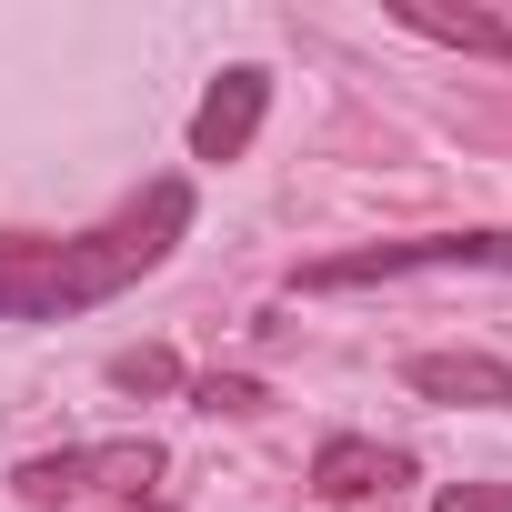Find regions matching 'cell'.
<instances>
[{"label": "cell", "instance_id": "cell-1", "mask_svg": "<svg viewBox=\"0 0 512 512\" xmlns=\"http://www.w3.org/2000/svg\"><path fill=\"white\" fill-rule=\"evenodd\" d=\"M191 231V181H151L141 201H121L111 221L51 241V231H0V322H71L111 292H131L141 272H161Z\"/></svg>", "mask_w": 512, "mask_h": 512}, {"label": "cell", "instance_id": "cell-2", "mask_svg": "<svg viewBox=\"0 0 512 512\" xmlns=\"http://www.w3.org/2000/svg\"><path fill=\"white\" fill-rule=\"evenodd\" d=\"M412 272H512V231H412V241H362L332 262H302V292H372V282H412Z\"/></svg>", "mask_w": 512, "mask_h": 512}, {"label": "cell", "instance_id": "cell-3", "mask_svg": "<svg viewBox=\"0 0 512 512\" xmlns=\"http://www.w3.org/2000/svg\"><path fill=\"white\" fill-rule=\"evenodd\" d=\"M151 482H161V442H71V452H31V462L11 472V492L41 502V512L91 502V492H111V502H151Z\"/></svg>", "mask_w": 512, "mask_h": 512}, {"label": "cell", "instance_id": "cell-4", "mask_svg": "<svg viewBox=\"0 0 512 512\" xmlns=\"http://www.w3.org/2000/svg\"><path fill=\"white\" fill-rule=\"evenodd\" d=\"M262 111H272V71L231 61V71L201 91V111H191V161H241L251 131H262Z\"/></svg>", "mask_w": 512, "mask_h": 512}, {"label": "cell", "instance_id": "cell-5", "mask_svg": "<svg viewBox=\"0 0 512 512\" xmlns=\"http://www.w3.org/2000/svg\"><path fill=\"white\" fill-rule=\"evenodd\" d=\"M402 482H412V452H392V442L332 432V442L312 452V492H322V502H382V492H402Z\"/></svg>", "mask_w": 512, "mask_h": 512}, {"label": "cell", "instance_id": "cell-6", "mask_svg": "<svg viewBox=\"0 0 512 512\" xmlns=\"http://www.w3.org/2000/svg\"><path fill=\"white\" fill-rule=\"evenodd\" d=\"M402 382L452 412H512V362H492V352H412Z\"/></svg>", "mask_w": 512, "mask_h": 512}, {"label": "cell", "instance_id": "cell-7", "mask_svg": "<svg viewBox=\"0 0 512 512\" xmlns=\"http://www.w3.org/2000/svg\"><path fill=\"white\" fill-rule=\"evenodd\" d=\"M392 21H402V31H422V41H442V51L512 61V21H492V11H432V0H392Z\"/></svg>", "mask_w": 512, "mask_h": 512}, {"label": "cell", "instance_id": "cell-8", "mask_svg": "<svg viewBox=\"0 0 512 512\" xmlns=\"http://www.w3.org/2000/svg\"><path fill=\"white\" fill-rule=\"evenodd\" d=\"M111 392H181V362H171L161 342H141V352H111Z\"/></svg>", "mask_w": 512, "mask_h": 512}, {"label": "cell", "instance_id": "cell-9", "mask_svg": "<svg viewBox=\"0 0 512 512\" xmlns=\"http://www.w3.org/2000/svg\"><path fill=\"white\" fill-rule=\"evenodd\" d=\"M191 402H201V412H262L272 392L251 382V372H201V382H191Z\"/></svg>", "mask_w": 512, "mask_h": 512}, {"label": "cell", "instance_id": "cell-10", "mask_svg": "<svg viewBox=\"0 0 512 512\" xmlns=\"http://www.w3.org/2000/svg\"><path fill=\"white\" fill-rule=\"evenodd\" d=\"M432 512H512V482H442Z\"/></svg>", "mask_w": 512, "mask_h": 512}]
</instances>
